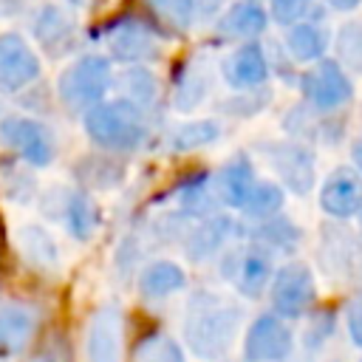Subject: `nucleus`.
<instances>
[{
    "label": "nucleus",
    "mask_w": 362,
    "mask_h": 362,
    "mask_svg": "<svg viewBox=\"0 0 362 362\" xmlns=\"http://www.w3.org/2000/svg\"><path fill=\"white\" fill-rule=\"evenodd\" d=\"M221 74H223L226 85L235 88V90L260 88V85L269 79V59H266V51H263L255 40H246L243 45H238V48L223 59Z\"/></svg>",
    "instance_id": "obj_15"
},
{
    "label": "nucleus",
    "mask_w": 362,
    "mask_h": 362,
    "mask_svg": "<svg viewBox=\"0 0 362 362\" xmlns=\"http://www.w3.org/2000/svg\"><path fill=\"white\" fill-rule=\"evenodd\" d=\"M311 3L314 0H269V17L277 23V25H294L300 23L308 11H311Z\"/></svg>",
    "instance_id": "obj_33"
},
{
    "label": "nucleus",
    "mask_w": 362,
    "mask_h": 362,
    "mask_svg": "<svg viewBox=\"0 0 362 362\" xmlns=\"http://www.w3.org/2000/svg\"><path fill=\"white\" fill-rule=\"evenodd\" d=\"M229 229H232V221L223 218V215L204 218V221L189 232V238H187V257H189V260H204V257L215 255V252L223 246Z\"/></svg>",
    "instance_id": "obj_23"
},
{
    "label": "nucleus",
    "mask_w": 362,
    "mask_h": 362,
    "mask_svg": "<svg viewBox=\"0 0 362 362\" xmlns=\"http://www.w3.org/2000/svg\"><path fill=\"white\" fill-rule=\"evenodd\" d=\"M37 331V317L25 305H3L0 308V354L17 356L28 348Z\"/></svg>",
    "instance_id": "obj_18"
},
{
    "label": "nucleus",
    "mask_w": 362,
    "mask_h": 362,
    "mask_svg": "<svg viewBox=\"0 0 362 362\" xmlns=\"http://www.w3.org/2000/svg\"><path fill=\"white\" fill-rule=\"evenodd\" d=\"M320 206L331 218H351L362 209V173L354 167H337L320 187Z\"/></svg>",
    "instance_id": "obj_13"
},
{
    "label": "nucleus",
    "mask_w": 362,
    "mask_h": 362,
    "mask_svg": "<svg viewBox=\"0 0 362 362\" xmlns=\"http://www.w3.org/2000/svg\"><path fill=\"white\" fill-rule=\"evenodd\" d=\"M255 181L257 178H255L252 161L246 156H232L223 164V170L218 173V178H215V192L226 206H243V201L252 192Z\"/></svg>",
    "instance_id": "obj_19"
},
{
    "label": "nucleus",
    "mask_w": 362,
    "mask_h": 362,
    "mask_svg": "<svg viewBox=\"0 0 362 362\" xmlns=\"http://www.w3.org/2000/svg\"><path fill=\"white\" fill-rule=\"evenodd\" d=\"M31 28H34L37 42H40L48 54L59 57V54H65V51L71 48V42H74L76 20H74L65 8H59V6H42V8L37 11Z\"/></svg>",
    "instance_id": "obj_17"
},
{
    "label": "nucleus",
    "mask_w": 362,
    "mask_h": 362,
    "mask_svg": "<svg viewBox=\"0 0 362 362\" xmlns=\"http://www.w3.org/2000/svg\"><path fill=\"white\" fill-rule=\"evenodd\" d=\"M17 240H20V249L31 266H37V269H54L57 266V260H59L57 243L42 226H34V223L23 226Z\"/></svg>",
    "instance_id": "obj_24"
},
{
    "label": "nucleus",
    "mask_w": 362,
    "mask_h": 362,
    "mask_svg": "<svg viewBox=\"0 0 362 362\" xmlns=\"http://www.w3.org/2000/svg\"><path fill=\"white\" fill-rule=\"evenodd\" d=\"M345 325H348L351 342L356 348H362V294L348 303V308H345Z\"/></svg>",
    "instance_id": "obj_35"
},
{
    "label": "nucleus",
    "mask_w": 362,
    "mask_h": 362,
    "mask_svg": "<svg viewBox=\"0 0 362 362\" xmlns=\"http://www.w3.org/2000/svg\"><path fill=\"white\" fill-rule=\"evenodd\" d=\"M150 11L173 28H189L198 14V0H147Z\"/></svg>",
    "instance_id": "obj_30"
},
{
    "label": "nucleus",
    "mask_w": 362,
    "mask_h": 362,
    "mask_svg": "<svg viewBox=\"0 0 362 362\" xmlns=\"http://www.w3.org/2000/svg\"><path fill=\"white\" fill-rule=\"evenodd\" d=\"M40 76V57L14 31L0 34V93H17Z\"/></svg>",
    "instance_id": "obj_10"
},
{
    "label": "nucleus",
    "mask_w": 362,
    "mask_h": 362,
    "mask_svg": "<svg viewBox=\"0 0 362 362\" xmlns=\"http://www.w3.org/2000/svg\"><path fill=\"white\" fill-rule=\"evenodd\" d=\"M240 322H243V308L235 300L212 288H201L187 300L184 342L198 359L218 362L229 354Z\"/></svg>",
    "instance_id": "obj_1"
},
{
    "label": "nucleus",
    "mask_w": 362,
    "mask_h": 362,
    "mask_svg": "<svg viewBox=\"0 0 362 362\" xmlns=\"http://www.w3.org/2000/svg\"><path fill=\"white\" fill-rule=\"evenodd\" d=\"M221 274L223 280H229L243 297L255 300L260 294H266L272 277H274V266H272V249L263 243H252V246H238L229 249L221 260Z\"/></svg>",
    "instance_id": "obj_4"
},
{
    "label": "nucleus",
    "mask_w": 362,
    "mask_h": 362,
    "mask_svg": "<svg viewBox=\"0 0 362 362\" xmlns=\"http://www.w3.org/2000/svg\"><path fill=\"white\" fill-rule=\"evenodd\" d=\"M51 195L57 198L59 206H48L42 212L51 218H59L76 240H90L102 221L99 206L90 201V195H85L79 189H51Z\"/></svg>",
    "instance_id": "obj_14"
},
{
    "label": "nucleus",
    "mask_w": 362,
    "mask_h": 362,
    "mask_svg": "<svg viewBox=\"0 0 362 362\" xmlns=\"http://www.w3.org/2000/svg\"><path fill=\"white\" fill-rule=\"evenodd\" d=\"M85 133L93 144L110 150V153H130L139 150L147 139V119L144 107H139L130 99H113V102H96L85 110Z\"/></svg>",
    "instance_id": "obj_2"
},
{
    "label": "nucleus",
    "mask_w": 362,
    "mask_h": 362,
    "mask_svg": "<svg viewBox=\"0 0 362 362\" xmlns=\"http://www.w3.org/2000/svg\"><path fill=\"white\" fill-rule=\"evenodd\" d=\"M107 51L116 62H150L158 57V40L141 20H119L107 31Z\"/></svg>",
    "instance_id": "obj_12"
},
{
    "label": "nucleus",
    "mask_w": 362,
    "mask_h": 362,
    "mask_svg": "<svg viewBox=\"0 0 362 362\" xmlns=\"http://www.w3.org/2000/svg\"><path fill=\"white\" fill-rule=\"evenodd\" d=\"M218 136H221V127H218V122H212V119L184 122V124H178V127L170 130V150H175V153H189V150H198V147L212 144Z\"/></svg>",
    "instance_id": "obj_25"
},
{
    "label": "nucleus",
    "mask_w": 362,
    "mask_h": 362,
    "mask_svg": "<svg viewBox=\"0 0 362 362\" xmlns=\"http://www.w3.org/2000/svg\"><path fill=\"white\" fill-rule=\"evenodd\" d=\"M37 362H68V356H65L62 351H57V345H51V348H45V351L37 356Z\"/></svg>",
    "instance_id": "obj_36"
},
{
    "label": "nucleus",
    "mask_w": 362,
    "mask_h": 362,
    "mask_svg": "<svg viewBox=\"0 0 362 362\" xmlns=\"http://www.w3.org/2000/svg\"><path fill=\"white\" fill-rule=\"evenodd\" d=\"M122 339H124V320L122 308L107 303L93 311L88 322V362H122Z\"/></svg>",
    "instance_id": "obj_11"
},
{
    "label": "nucleus",
    "mask_w": 362,
    "mask_h": 362,
    "mask_svg": "<svg viewBox=\"0 0 362 362\" xmlns=\"http://www.w3.org/2000/svg\"><path fill=\"white\" fill-rule=\"evenodd\" d=\"M314 300H317V283L305 263L291 260L274 272L269 283V303L274 314H280L283 320H297L314 305Z\"/></svg>",
    "instance_id": "obj_5"
},
{
    "label": "nucleus",
    "mask_w": 362,
    "mask_h": 362,
    "mask_svg": "<svg viewBox=\"0 0 362 362\" xmlns=\"http://www.w3.org/2000/svg\"><path fill=\"white\" fill-rule=\"evenodd\" d=\"M223 3L226 0H201V14H215V11H221Z\"/></svg>",
    "instance_id": "obj_38"
},
{
    "label": "nucleus",
    "mask_w": 362,
    "mask_h": 362,
    "mask_svg": "<svg viewBox=\"0 0 362 362\" xmlns=\"http://www.w3.org/2000/svg\"><path fill=\"white\" fill-rule=\"evenodd\" d=\"M65 3H71V6H76V8H85V6H90V0H65Z\"/></svg>",
    "instance_id": "obj_41"
},
{
    "label": "nucleus",
    "mask_w": 362,
    "mask_h": 362,
    "mask_svg": "<svg viewBox=\"0 0 362 362\" xmlns=\"http://www.w3.org/2000/svg\"><path fill=\"white\" fill-rule=\"evenodd\" d=\"M283 42H286L291 62H317V59H322V54L328 48V31L320 23L300 20L294 25H288Z\"/></svg>",
    "instance_id": "obj_20"
},
{
    "label": "nucleus",
    "mask_w": 362,
    "mask_h": 362,
    "mask_svg": "<svg viewBox=\"0 0 362 362\" xmlns=\"http://www.w3.org/2000/svg\"><path fill=\"white\" fill-rule=\"evenodd\" d=\"M294 348V337L280 314L257 317L243 339V359L246 362H283Z\"/></svg>",
    "instance_id": "obj_9"
},
{
    "label": "nucleus",
    "mask_w": 362,
    "mask_h": 362,
    "mask_svg": "<svg viewBox=\"0 0 362 362\" xmlns=\"http://www.w3.org/2000/svg\"><path fill=\"white\" fill-rule=\"evenodd\" d=\"M269 25V11L257 0H238L226 6L215 23V31L229 40H255Z\"/></svg>",
    "instance_id": "obj_16"
},
{
    "label": "nucleus",
    "mask_w": 362,
    "mask_h": 362,
    "mask_svg": "<svg viewBox=\"0 0 362 362\" xmlns=\"http://www.w3.org/2000/svg\"><path fill=\"white\" fill-rule=\"evenodd\" d=\"M136 356H139V362H184L181 348H178L170 337H161V334L144 339V342L139 345Z\"/></svg>",
    "instance_id": "obj_32"
},
{
    "label": "nucleus",
    "mask_w": 362,
    "mask_h": 362,
    "mask_svg": "<svg viewBox=\"0 0 362 362\" xmlns=\"http://www.w3.org/2000/svg\"><path fill=\"white\" fill-rule=\"evenodd\" d=\"M274 175L297 195L314 189V156L300 141H263L257 144Z\"/></svg>",
    "instance_id": "obj_8"
},
{
    "label": "nucleus",
    "mask_w": 362,
    "mask_h": 362,
    "mask_svg": "<svg viewBox=\"0 0 362 362\" xmlns=\"http://www.w3.org/2000/svg\"><path fill=\"white\" fill-rule=\"evenodd\" d=\"M331 8H337V11H354L362 0H325Z\"/></svg>",
    "instance_id": "obj_37"
},
{
    "label": "nucleus",
    "mask_w": 362,
    "mask_h": 362,
    "mask_svg": "<svg viewBox=\"0 0 362 362\" xmlns=\"http://www.w3.org/2000/svg\"><path fill=\"white\" fill-rule=\"evenodd\" d=\"M209 79H212V74L204 62H195V59L187 62L178 74V82H175V99H173L175 110H181V113L195 110L209 93V85H212Z\"/></svg>",
    "instance_id": "obj_22"
},
{
    "label": "nucleus",
    "mask_w": 362,
    "mask_h": 362,
    "mask_svg": "<svg viewBox=\"0 0 362 362\" xmlns=\"http://www.w3.org/2000/svg\"><path fill=\"white\" fill-rule=\"evenodd\" d=\"M0 141L14 150L31 167H48L57 156V141L51 130L28 116H8L0 122Z\"/></svg>",
    "instance_id": "obj_7"
},
{
    "label": "nucleus",
    "mask_w": 362,
    "mask_h": 362,
    "mask_svg": "<svg viewBox=\"0 0 362 362\" xmlns=\"http://www.w3.org/2000/svg\"><path fill=\"white\" fill-rule=\"evenodd\" d=\"M255 238L269 249H291L300 240V229L288 218H263V223L255 229Z\"/></svg>",
    "instance_id": "obj_29"
},
{
    "label": "nucleus",
    "mask_w": 362,
    "mask_h": 362,
    "mask_svg": "<svg viewBox=\"0 0 362 362\" xmlns=\"http://www.w3.org/2000/svg\"><path fill=\"white\" fill-rule=\"evenodd\" d=\"M334 54L345 71L362 74V23L359 20H348L337 28Z\"/></svg>",
    "instance_id": "obj_26"
},
{
    "label": "nucleus",
    "mask_w": 362,
    "mask_h": 362,
    "mask_svg": "<svg viewBox=\"0 0 362 362\" xmlns=\"http://www.w3.org/2000/svg\"><path fill=\"white\" fill-rule=\"evenodd\" d=\"M283 189H280V184H274V181H255V187H252V192L246 195V201H243V212L249 215V218H257V221H263V218H272V215H277L280 209H283Z\"/></svg>",
    "instance_id": "obj_27"
},
{
    "label": "nucleus",
    "mask_w": 362,
    "mask_h": 362,
    "mask_svg": "<svg viewBox=\"0 0 362 362\" xmlns=\"http://www.w3.org/2000/svg\"><path fill=\"white\" fill-rule=\"evenodd\" d=\"M119 85L124 90V99L136 102L139 107H150L156 102V93H158V85H156V76L141 68V65H133L127 68L122 76H119Z\"/></svg>",
    "instance_id": "obj_28"
},
{
    "label": "nucleus",
    "mask_w": 362,
    "mask_h": 362,
    "mask_svg": "<svg viewBox=\"0 0 362 362\" xmlns=\"http://www.w3.org/2000/svg\"><path fill=\"white\" fill-rule=\"evenodd\" d=\"M110 85H113L110 59L99 57V54H85L62 71L57 93H59V99L68 110L85 113L88 107H93L96 102L105 99Z\"/></svg>",
    "instance_id": "obj_3"
},
{
    "label": "nucleus",
    "mask_w": 362,
    "mask_h": 362,
    "mask_svg": "<svg viewBox=\"0 0 362 362\" xmlns=\"http://www.w3.org/2000/svg\"><path fill=\"white\" fill-rule=\"evenodd\" d=\"M209 204H212V195H209V189H206V175H201V178L184 184L181 206H184L187 212H192V215H204V212H209Z\"/></svg>",
    "instance_id": "obj_34"
},
{
    "label": "nucleus",
    "mask_w": 362,
    "mask_h": 362,
    "mask_svg": "<svg viewBox=\"0 0 362 362\" xmlns=\"http://www.w3.org/2000/svg\"><path fill=\"white\" fill-rule=\"evenodd\" d=\"M300 90L303 99L308 102L311 110L328 113L354 99V82L348 79L345 68L337 59H317L303 76H300Z\"/></svg>",
    "instance_id": "obj_6"
},
{
    "label": "nucleus",
    "mask_w": 362,
    "mask_h": 362,
    "mask_svg": "<svg viewBox=\"0 0 362 362\" xmlns=\"http://www.w3.org/2000/svg\"><path fill=\"white\" fill-rule=\"evenodd\" d=\"M6 263V229H3V221H0V266Z\"/></svg>",
    "instance_id": "obj_40"
},
{
    "label": "nucleus",
    "mask_w": 362,
    "mask_h": 362,
    "mask_svg": "<svg viewBox=\"0 0 362 362\" xmlns=\"http://www.w3.org/2000/svg\"><path fill=\"white\" fill-rule=\"evenodd\" d=\"M187 286V274L173 260H153L139 274V291L144 300H164Z\"/></svg>",
    "instance_id": "obj_21"
},
{
    "label": "nucleus",
    "mask_w": 362,
    "mask_h": 362,
    "mask_svg": "<svg viewBox=\"0 0 362 362\" xmlns=\"http://www.w3.org/2000/svg\"><path fill=\"white\" fill-rule=\"evenodd\" d=\"M85 167L88 170H79L76 167V173L88 181V184H93V187H113V184H119L122 181V175H124V167L122 164H116L113 158H88L85 161Z\"/></svg>",
    "instance_id": "obj_31"
},
{
    "label": "nucleus",
    "mask_w": 362,
    "mask_h": 362,
    "mask_svg": "<svg viewBox=\"0 0 362 362\" xmlns=\"http://www.w3.org/2000/svg\"><path fill=\"white\" fill-rule=\"evenodd\" d=\"M359 232H362V209H359Z\"/></svg>",
    "instance_id": "obj_42"
},
{
    "label": "nucleus",
    "mask_w": 362,
    "mask_h": 362,
    "mask_svg": "<svg viewBox=\"0 0 362 362\" xmlns=\"http://www.w3.org/2000/svg\"><path fill=\"white\" fill-rule=\"evenodd\" d=\"M351 156H354V164H356V170H362V141H356V144L351 147Z\"/></svg>",
    "instance_id": "obj_39"
}]
</instances>
